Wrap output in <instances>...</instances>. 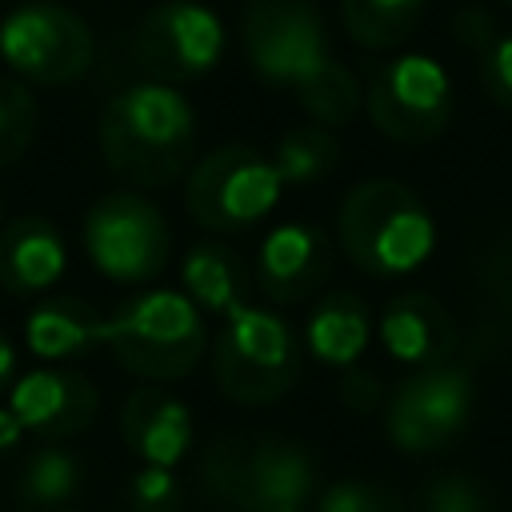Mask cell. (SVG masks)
Here are the masks:
<instances>
[{
	"instance_id": "obj_18",
	"label": "cell",
	"mask_w": 512,
	"mask_h": 512,
	"mask_svg": "<svg viewBox=\"0 0 512 512\" xmlns=\"http://www.w3.org/2000/svg\"><path fill=\"white\" fill-rule=\"evenodd\" d=\"M100 328H104V316L84 296H68V292L44 296L24 316V344L44 364H60V360L88 356L100 344Z\"/></svg>"
},
{
	"instance_id": "obj_8",
	"label": "cell",
	"mask_w": 512,
	"mask_h": 512,
	"mask_svg": "<svg viewBox=\"0 0 512 512\" xmlns=\"http://www.w3.org/2000/svg\"><path fill=\"white\" fill-rule=\"evenodd\" d=\"M88 264L116 284H152L172 256V228L144 192H108L92 200L80 224Z\"/></svg>"
},
{
	"instance_id": "obj_27",
	"label": "cell",
	"mask_w": 512,
	"mask_h": 512,
	"mask_svg": "<svg viewBox=\"0 0 512 512\" xmlns=\"http://www.w3.org/2000/svg\"><path fill=\"white\" fill-rule=\"evenodd\" d=\"M316 512H404V500L396 488L380 484V480H336L320 492Z\"/></svg>"
},
{
	"instance_id": "obj_9",
	"label": "cell",
	"mask_w": 512,
	"mask_h": 512,
	"mask_svg": "<svg viewBox=\"0 0 512 512\" xmlns=\"http://www.w3.org/2000/svg\"><path fill=\"white\" fill-rule=\"evenodd\" d=\"M92 56L96 36L68 4L28 0L0 20V64L24 84H72L92 68Z\"/></svg>"
},
{
	"instance_id": "obj_14",
	"label": "cell",
	"mask_w": 512,
	"mask_h": 512,
	"mask_svg": "<svg viewBox=\"0 0 512 512\" xmlns=\"http://www.w3.org/2000/svg\"><path fill=\"white\" fill-rule=\"evenodd\" d=\"M328 236L308 220H288L264 232L256 248V284L272 304H300L328 280Z\"/></svg>"
},
{
	"instance_id": "obj_1",
	"label": "cell",
	"mask_w": 512,
	"mask_h": 512,
	"mask_svg": "<svg viewBox=\"0 0 512 512\" xmlns=\"http://www.w3.org/2000/svg\"><path fill=\"white\" fill-rule=\"evenodd\" d=\"M96 144L116 180L128 188H168L196 156V112L176 84L136 80L108 96Z\"/></svg>"
},
{
	"instance_id": "obj_36",
	"label": "cell",
	"mask_w": 512,
	"mask_h": 512,
	"mask_svg": "<svg viewBox=\"0 0 512 512\" xmlns=\"http://www.w3.org/2000/svg\"><path fill=\"white\" fill-rule=\"evenodd\" d=\"M0 4H4V0H0Z\"/></svg>"
},
{
	"instance_id": "obj_7",
	"label": "cell",
	"mask_w": 512,
	"mask_h": 512,
	"mask_svg": "<svg viewBox=\"0 0 512 512\" xmlns=\"http://www.w3.org/2000/svg\"><path fill=\"white\" fill-rule=\"evenodd\" d=\"M280 172L272 156L248 144H220L192 160L184 180V212L204 232H244L280 204Z\"/></svg>"
},
{
	"instance_id": "obj_23",
	"label": "cell",
	"mask_w": 512,
	"mask_h": 512,
	"mask_svg": "<svg viewBox=\"0 0 512 512\" xmlns=\"http://www.w3.org/2000/svg\"><path fill=\"white\" fill-rule=\"evenodd\" d=\"M80 488V460L60 448V444H44L36 448L24 464H20V476H16V492L28 508H40V512H56L64 508Z\"/></svg>"
},
{
	"instance_id": "obj_28",
	"label": "cell",
	"mask_w": 512,
	"mask_h": 512,
	"mask_svg": "<svg viewBox=\"0 0 512 512\" xmlns=\"http://www.w3.org/2000/svg\"><path fill=\"white\" fill-rule=\"evenodd\" d=\"M480 84L492 104L512 112V32L492 36V44L480 52Z\"/></svg>"
},
{
	"instance_id": "obj_10",
	"label": "cell",
	"mask_w": 512,
	"mask_h": 512,
	"mask_svg": "<svg viewBox=\"0 0 512 512\" xmlns=\"http://www.w3.org/2000/svg\"><path fill=\"white\" fill-rule=\"evenodd\" d=\"M472 400H476V388L460 364L444 360V364L416 368L384 400V436L392 448L408 456L440 452L468 428Z\"/></svg>"
},
{
	"instance_id": "obj_19",
	"label": "cell",
	"mask_w": 512,
	"mask_h": 512,
	"mask_svg": "<svg viewBox=\"0 0 512 512\" xmlns=\"http://www.w3.org/2000/svg\"><path fill=\"white\" fill-rule=\"evenodd\" d=\"M372 340V312L360 292H324L304 320V348L328 368H352Z\"/></svg>"
},
{
	"instance_id": "obj_32",
	"label": "cell",
	"mask_w": 512,
	"mask_h": 512,
	"mask_svg": "<svg viewBox=\"0 0 512 512\" xmlns=\"http://www.w3.org/2000/svg\"><path fill=\"white\" fill-rule=\"evenodd\" d=\"M12 380H16V348H12V340L0 332V392H8Z\"/></svg>"
},
{
	"instance_id": "obj_20",
	"label": "cell",
	"mask_w": 512,
	"mask_h": 512,
	"mask_svg": "<svg viewBox=\"0 0 512 512\" xmlns=\"http://www.w3.org/2000/svg\"><path fill=\"white\" fill-rule=\"evenodd\" d=\"M248 264L244 256L224 240H200L180 260V292L204 312L224 316L228 308L248 300Z\"/></svg>"
},
{
	"instance_id": "obj_3",
	"label": "cell",
	"mask_w": 512,
	"mask_h": 512,
	"mask_svg": "<svg viewBox=\"0 0 512 512\" xmlns=\"http://www.w3.org/2000/svg\"><path fill=\"white\" fill-rule=\"evenodd\" d=\"M100 344L128 376L172 384L208 356V324L180 288H144L104 316Z\"/></svg>"
},
{
	"instance_id": "obj_24",
	"label": "cell",
	"mask_w": 512,
	"mask_h": 512,
	"mask_svg": "<svg viewBox=\"0 0 512 512\" xmlns=\"http://www.w3.org/2000/svg\"><path fill=\"white\" fill-rule=\"evenodd\" d=\"M272 164L284 184H320L340 164V140L332 136V128H320V124L292 128L276 140Z\"/></svg>"
},
{
	"instance_id": "obj_15",
	"label": "cell",
	"mask_w": 512,
	"mask_h": 512,
	"mask_svg": "<svg viewBox=\"0 0 512 512\" xmlns=\"http://www.w3.org/2000/svg\"><path fill=\"white\" fill-rule=\"evenodd\" d=\"M376 336H380L384 352L408 368L444 364L460 348V328H456L448 304L420 288L396 292L384 304V312L376 320Z\"/></svg>"
},
{
	"instance_id": "obj_16",
	"label": "cell",
	"mask_w": 512,
	"mask_h": 512,
	"mask_svg": "<svg viewBox=\"0 0 512 512\" xmlns=\"http://www.w3.org/2000/svg\"><path fill=\"white\" fill-rule=\"evenodd\" d=\"M120 440L132 456L156 468H176L192 448V408L164 384H140L120 400Z\"/></svg>"
},
{
	"instance_id": "obj_26",
	"label": "cell",
	"mask_w": 512,
	"mask_h": 512,
	"mask_svg": "<svg viewBox=\"0 0 512 512\" xmlns=\"http://www.w3.org/2000/svg\"><path fill=\"white\" fill-rule=\"evenodd\" d=\"M420 512H492V488L468 472H444L420 488Z\"/></svg>"
},
{
	"instance_id": "obj_34",
	"label": "cell",
	"mask_w": 512,
	"mask_h": 512,
	"mask_svg": "<svg viewBox=\"0 0 512 512\" xmlns=\"http://www.w3.org/2000/svg\"><path fill=\"white\" fill-rule=\"evenodd\" d=\"M56 512H68V508H56Z\"/></svg>"
},
{
	"instance_id": "obj_4",
	"label": "cell",
	"mask_w": 512,
	"mask_h": 512,
	"mask_svg": "<svg viewBox=\"0 0 512 512\" xmlns=\"http://www.w3.org/2000/svg\"><path fill=\"white\" fill-rule=\"evenodd\" d=\"M208 372L220 396L244 408L284 400L300 380V340L292 324L264 304H236L208 340Z\"/></svg>"
},
{
	"instance_id": "obj_33",
	"label": "cell",
	"mask_w": 512,
	"mask_h": 512,
	"mask_svg": "<svg viewBox=\"0 0 512 512\" xmlns=\"http://www.w3.org/2000/svg\"><path fill=\"white\" fill-rule=\"evenodd\" d=\"M504 4H508V8H512V0H504Z\"/></svg>"
},
{
	"instance_id": "obj_35",
	"label": "cell",
	"mask_w": 512,
	"mask_h": 512,
	"mask_svg": "<svg viewBox=\"0 0 512 512\" xmlns=\"http://www.w3.org/2000/svg\"><path fill=\"white\" fill-rule=\"evenodd\" d=\"M0 212H4V204H0Z\"/></svg>"
},
{
	"instance_id": "obj_29",
	"label": "cell",
	"mask_w": 512,
	"mask_h": 512,
	"mask_svg": "<svg viewBox=\"0 0 512 512\" xmlns=\"http://www.w3.org/2000/svg\"><path fill=\"white\" fill-rule=\"evenodd\" d=\"M176 500H180V484H176L172 468L144 464L132 476V504H136V512H172Z\"/></svg>"
},
{
	"instance_id": "obj_22",
	"label": "cell",
	"mask_w": 512,
	"mask_h": 512,
	"mask_svg": "<svg viewBox=\"0 0 512 512\" xmlns=\"http://www.w3.org/2000/svg\"><path fill=\"white\" fill-rule=\"evenodd\" d=\"M428 0H340V28L364 52L400 48L424 20Z\"/></svg>"
},
{
	"instance_id": "obj_21",
	"label": "cell",
	"mask_w": 512,
	"mask_h": 512,
	"mask_svg": "<svg viewBox=\"0 0 512 512\" xmlns=\"http://www.w3.org/2000/svg\"><path fill=\"white\" fill-rule=\"evenodd\" d=\"M292 92H296V104L308 112V120L320 128H344L364 108V88L356 72L332 52H324L312 68H304L292 80Z\"/></svg>"
},
{
	"instance_id": "obj_17",
	"label": "cell",
	"mask_w": 512,
	"mask_h": 512,
	"mask_svg": "<svg viewBox=\"0 0 512 512\" xmlns=\"http://www.w3.org/2000/svg\"><path fill=\"white\" fill-rule=\"evenodd\" d=\"M68 272V244L56 220L24 212L0 228V288L8 296H44Z\"/></svg>"
},
{
	"instance_id": "obj_6",
	"label": "cell",
	"mask_w": 512,
	"mask_h": 512,
	"mask_svg": "<svg viewBox=\"0 0 512 512\" xmlns=\"http://www.w3.org/2000/svg\"><path fill=\"white\" fill-rule=\"evenodd\" d=\"M452 76L428 52H396L368 72L364 112L372 128L392 144H432L452 124Z\"/></svg>"
},
{
	"instance_id": "obj_5",
	"label": "cell",
	"mask_w": 512,
	"mask_h": 512,
	"mask_svg": "<svg viewBox=\"0 0 512 512\" xmlns=\"http://www.w3.org/2000/svg\"><path fill=\"white\" fill-rule=\"evenodd\" d=\"M204 484L240 512H304L316 492V456L284 436H228L208 448Z\"/></svg>"
},
{
	"instance_id": "obj_11",
	"label": "cell",
	"mask_w": 512,
	"mask_h": 512,
	"mask_svg": "<svg viewBox=\"0 0 512 512\" xmlns=\"http://www.w3.org/2000/svg\"><path fill=\"white\" fill-rule=\"evenodd\" d=\"M224 20L204 0H160L132 28V64L144 80L188 84L224 56Z\"/></svg>"
},
{
	"instance_id": "obj_2",
	"label": "cell",
	"mask_w": 512,
	"mask_h": 512,
	"mask_svg": "<svg viewBox=\"0 0 512 512\" xmlns=\"http://www.w3.org/2000/svg\"><path fill=\"white\" fill-rule=\"evenodd\" d=\"M336 244L364 276L400 280L436 252V220L404 180L368 176L352 184L336 208Z\"/></svg>"
},
{
	"instance_id": "obj_12",
	"label": "cell",
	"mask_w": 512,
	"mask_h": 512,
	"mask_svg": "<svg viewBox=\"0 0 512 512\" xmlns=\"http://www.w3.org/2000/svg\"><path fill=\"white\" fill-rule=\"evenodd\" d=\"M240 40L248 68L284 88H292L304 68L332 52L316 0H248L240 12Z\"/></svg>"
},
{
	"instance_id": "obj_13",
	"label": "cell",
	"mask_w": 512,
	"mask_h": 512,
	"mask_svg": "<svg viewBox=\"0 0 512 512\" xmlns=\"http://www.w3.org/2000/svg\"><path fill=\"white\" fill-rule=\"evenodd\" d=\"M8 408L16 412V420L24 424L28 436H36L44 444H60V440L80 436L96 420L100 392L84 372L44 364V368H32L12 380Z\"/></svg>"
},
{
	"instance_id": "obj_30",
	"label": "cell",
	"mask_w": 512,
	"mask_h": 512,
	"mask_svg": "<svg viewBox=\"0 0 512 512\" xmlns=\"http://www.w3.org/2000/svg\"><path fill=\"white\" fill-rule=\"evenodd\" d=\"M344 376H340V400H344V408H352L356 416H368V412H376L380 404H384V388H380V380L368 372V368H340Z\"/></svg>"
},
{
	"instance_id": "obj_31",
	"label": "cell",
	"mask_w": 512,
	"mask_h": 512,
	"mask_svg": "<svg viewBox=\"0 0 512 512\" xmlns=\"http://www.w3.org/2000/svg\"><path fill=\"white\" fill-rule=\"evenodd\" d=\"M24 436H28V432H24V424L16 420V412H12V408H0V456H8Z\"/></svg>"
},
{
	"instance_id": "obj_25",
	"label": "cell",
	"mask_w": 512,
	"mask_h": 512,
	"mask_svg": "<svg viewBox=\"0 0 512 512\" xmlns=\"http://www.w3.org/2000/svg\"><path fill=\"white\" fill-rule=\"evenodd\" d=\"M36 124H40V108L32 88L12 72L0 76V172L24 160V152L36 140Z\"/></svg>"
}]
</instances>
